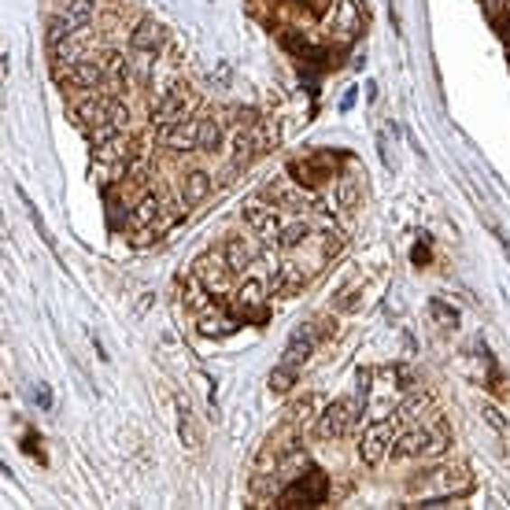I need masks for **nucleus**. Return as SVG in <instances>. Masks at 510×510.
Segmentation results:
<instances>
[{
	"label": "nucleus",
	"mask_w": 510,
	"mask_h": 510,
	"mask_svg": "<svg viewBox=\"0 0 510 510\" xmlns=\"http://www.w3.org/2000/svg\"><path fill=\"white\" fill-rule=\"evenodd\" d=\"M451 448V429L444 418L429 422V425H403V433L392 440L388 459L392 462H403V459H440Z\"/></svg>",
	"instance_id": "1"
},
{
	"label": "nucleus",
	"mask_w": 510,
	"mask_h": 510,
	"mask_svg": "<svg viewBox=\"0 0 510 510\" xmlns=\"http://www.w3.org/2000/svg\"><path fill=\"white\" fill-rule=\"evenodd\" d=\"M429 485L437 488V496H462L474 488V478H469V466L466 462H440V466H429L422 469V478H411L407 488L411 492H425Z\"/></svg>",
	"instance_id": "2"
},
{
	"label": "nucleus",
	"mask_w": 510,
	"mask_h": 510,
	"mask_svg": "<svg viewBox=\"0 0 510 510\" xmlns=\"http://www.w3.org/2000/svg\"><path fill=\"white\" fill-rule=\"evenodd\" d=\"M259 196H266L274 208L289 211V215H307L311 208H326L319 196H315V189H307L303 181L296 185L292 178H274V181H266V185L259 189Z\"/></svg>",
	"instance_id": "3"
},
{
	"label": "nucleus",
	"mask_w": 510,
	"mask_h": 510,
	"mask_svg": "<svg viewBox=\"0 0 510 510\" xmlns=\"http://www.w3.org/2000/svg\"><path fill=\"white\" fill-rule=\"evenodd\" d=\"M241 218H245V226L259 237V245H263V252H270V248H278V233H282V215H278V208H274L266 196H245V204H241Z\"/></svg>",
	"instance_id": "4"
},
{
	"label": "nucleus",
	"mask_w": 510,
	"mask_h": 510,
	"mask_svg": "<svg viewBox=\"0 0 510 510\" xmlns=\"http://www.w3.org/2000/svg\"><path fill=\"white\" fill-rule=\"evenodd\" d=\"M196 104V89H189L185 82H171L167 89H160V97L152 100V126H167V123H181V119H192Z\"/></svg>",
	"instance_id": "5"
},
{
	"label": "nucleus",
	"mask_w": 510,
	"mask_h": 510,
	"mask_svg": "<svg viewBox=\"0 0 510 510\" xmlns=\"http://www.w3.org/2000/svg\"><path fill=\"white\" fill-rule=\"evenodd\" d=\"M326 503H329V478L322 469H307V474H300L274 496V506H326Z\"/></svg>",
	"instance_id": "6"
},
{
	"label": "nucleus",
	"mask_w": 510,
	"mask_h": 510,
	"mask_svg": "<svg viewBox=\"0 0 510 510\" xmlns=\"http://www.w3.org/2000/svg\"><path fill=\"white\" fill-rule=\"evenodd\" d=\"M403 433V422L400 418H374L366 429H363V437H359V459L366 466H381L388 459V448L392 440H396Z\"/></svg>",
	"instance_id": "7"
},
{
	"label": "nucleus",
	"mask_w": 510,
	"mask_h": 510,
	"mask_svg": "<svg viewBox=\"0 0 510 510\" xmlns=\"http://www.w3.org/2000/svg\"><path fill=\"white\" fill-rule=\"evenodd\" d=\"M363 407H366V403H363L359 396L333 400L329 407H322V414H319V437H322V440H340V437H348L351 429H356Z\"/></svg>",
	"instance_id": "8"
},
{
	"label": "nucleus",
	"mask_w": 510,
	"mask_h": 510,
	"mask_svg": "<svg viewBox=\"0 0 510 510\" xmlns=\"http://www.w3.org/2000/svg\"><path fill=\"white\" fill-rule=\"evenodd\" d=\"M192 274L200 278V285H204L208 292H229V289H233V278H237V274L229 270L226 255H222V245L196 255V259H192Z\"/></svg>",
	"instance_id": "9"
},
{
	"label": "nucleus",
	"mask_w": 510,
	"mask_h": 510,
	"mask_svg": "<svg viewBox=\"0 0 510 510\" xmlns=\"http://www.w3.org/2000/svg\"><path fill=\"white\" fill-rule=\"evenodd\" d=\"M155 144L167 152H200V119H181V123H167L155 126Z\"/></svg>",
	"instance_id": "10"
},
{
	"label": "nucleus",
	"mask_w": 510,
	"mask_h": 510,
	"mask_svg": "<svg viewBox=\"0 0 510 510\" xmlns=\"http://www.w3.org/2000/svg\"><path fill=\"white\" fill-rule=\"evenodd\" d=\"M229 307L237 311V319H252V322H266V285L263 282H255V278H248L245 285H237L233 289V300H229Z\"/></svg>",
	"instance_id": "11"
},
{
	"label": "nucleus",
	"mask_w": 510,
	"mask_h": 510,
	"mask_svg": "<svg viewBox=\"0 0 510 510\" xmlns=\"http://www.w3.org/2000/svg\"><path fill=\"white\" fill-rule=\"evenodd\" d=\"M56 78H60L63 86H70V89H89V93H93V89L104 86L107 70H104V60H100V56H86V60H78V63L56 70Z\"/></svg>",
	"instance_id": "12"
},
{
	"label": "nucleus",
	"mask_w": 510,
	"mask_h": 510,
	"mask_svg": "<svg viewBox=\"0 0 510 510\" xmlns=\"http://www.w3.org/2000/svg\"><path fill=\"white\" fill-rule=\"evenodd\" d=\"M303 285H307V270H303L300 263H274V270H270V292H274V296L289 300V296H296Z\"/></svg>",
	"instance_id": "13"
},
{
	"label": "nucleus",
	"mask_w": 510,
	"mask_h": 510,
	"mask_svg": "<svg viewBox=\"0 0 510 510\" xmlns=\"http://www.w3.org/2000/svg\"><path fill=\"white\" fill-rule=\"evenodd\" d=\"M134 148H137V141H134L130 130H126V134H115V137L93 144V160L104 163V167H119V163H126L130 155H134Z\"/></svg>",
	"instance_id": "14"
},
{
	"label": "nucleus",
	"mask_w": 510,
	"mask_h": 510,
	"mask_svg": "<svg viewBox=\"0 0 510 510\" xmlns=\"http://www.w3.org/2000/svg\"><path fill=\"white\" fill-rule=\"evenodd\" d=\"M163 45H167V30H163V23L141 19V23L130 30V49H134V52H160Z\"/></svg>",
	"instance_id": "15"
},
{
	"label": "nucleus",
	"mask_w": 510,
	"mask_h": 510,
	"mask_svg": "<svg viewBox=\"0 0 510 510\" xmlns=\"http://www.w3.org/2000/svg\"><path fill=\"white\" fill-rule=\"evenodd\" d=\"M160 218H163V196L160 192H144L141 200L130 208V226L134 229H152V226H160ZM163 229V226H160ZM167 233V229H163Z\"/></svg>",
	"instance_id": "16"
},
{
	"label": "nucleus",
	"mask_w": 510,
	"mask_h": 510,
	"mask_svg": "<svg viewBox=\"0 0 510 510\" xmlns=\"http://www.w3.org/2000/svg\"><path fill=\"white\" fill-rule=\"evenodd\" d=\"M333 26H337V33H340V42H351V37L363 30L359 0H337V8H333Z\"/></svg>",
	"instance_id": "17"
},
{
	"label": "nucleus",
	"mask_w": 510,
	"mask_h": 510,
	"mask_svg": "<svg viewBox=\"0 0 510 510\" xmlns=\"http://www.w3.org/2000/svg\"><path fill=\"white\" fill-rule=\"evenodd\" d=\"M222 255H226V263H229L233 274H248L255 266V259H259V252L245 237H226L222 241Z\"/></svg>",
	"instance_id": "18"
},
{
	"label": "nucleus",
	"mask_w": 510,
	"mask_h": 510,
	"mask_svg": "<svg viewBox=\"0 0 510 510\" xmlns=\"http://www.w3.org/2000/svg\"><path fill=\"white\" fill-rule=\"evenodd\" d=\"M289 171H292V174H300V181H303L307 189H319L322 181H329V178H333V167H329L326 155H311V160L292 163Z\"/></svg>",
	"instance_id": "19"
},
{
	"label": "nucleus",
	"mask_w": 510,
	"mask_h": 510,
	"mask_svg": "<svg viewBox=\"0 0 510 510\" xmlns=\"http://www.w3.org/2000/svg\"><path fill=\"white\" fill-rule=\"evenodd\" d=\"M315 348H319V337H315V329H311V322H307V326H300V329L289 337V344H285V363H292V366L307 363Z\"/></svg>",
	"instance_id": "20"
},
{
	"label": "nucleus",
	"mask_w": 510,
	"mask_h": 510,
	"mask_svg": "<svg viewBox=\"0 0 510 510\" xmlns=\"http://www.w3.org/2000/svg\"><path fill=\"white\" fill-rule=\"evenodd\" d=\"M211 189H215V178L208 174V171H189L185 178H181V200L192 208V204H204L208 196H211Z\"/></svg>",
	"instance_id": "21"
},
{
	"label": "nucleus",
	"mask_w": 510,
	"mask_h": 510,
	"mask_svg": "<svg viewBox=\"0 0 510 510\" xmlns=\"http://www.w3.org/2000/svg\"><path fill=\"white\" fill-rule=\"evenodd\" d=\"M359 196H363V178L356 171H344L337 178V208L340 211H356L359 208Z\"/></svg>",
	"instance_id": "22"
},
{
	"label": "nucleus",
	"mask_w": 510,
	"mask_h": 510,
	"mask_svg": "<svg viewBox=\"0 0 510 510\" xmlns=\"http://www.w3.org/2000/svg\"><path fill=\"white\" fill-rule=\"evenodd\" d=\"M425 411H433V396H429V392H407V400L396 407V418L403 425H414L425 418Z\"/></svg>",
	"instance_id": "23"
},
{
	"label": "nucleus",
	"mask_w": 510,
	"mask_h": 510,
	"mask_svg": "<svg viewBox=\"0 0 510 510\" xmlns=\"http://www.w3.org/2000/svg\"><path fill=\"white\" fill-rule=\"evenodd\" d=\"M222 141H226V123L215 119V115L200 119V152H218Z\"/></svg>",
	"instance_id": "24"
},
{
	"label": "nucleus",
	"mask_w": 510,
	"mask_h": 510,
	"mask_svg": "<svg viewBox=\"0 0 510 510\" xmlns=\"http://www.w3.org/2000/svg\"><path fill=\"white\" fill-rule=\"evenodd\" d=\"M311 237V222L307 218H292V222H282V233H278V248H296Z\"/></svg>",
	"instance_id": "25"
},
{
	"label": "nucleus",
	"mask_w": 510,
	"mask_h": 510,
	"mask_svg": "<svg viewBox=\"0 0 510 510\" xmlns=\"http://www.w3.org/2000/svg\"><path fill=\"white\" fill-rule=\"evenodd\" d=\"M237 326H241V319H226L222 311H215V315H211V307L204 311V319H200V333L204 337H222V333H233Z\"/></svg>",
	"instance_id": "26"
},
{
	"label": "nucleus",
	"mask_w": 510,
	"mask_h": 510,
	"mask_svg": "<svg viewBox=\"0 0 510 510\" xmlns=\"http://www.w3.org/2000/svg\"><path fill=\"white\" fill-rule=\"evenodd\" d=\"M148 167H152V152H148V144H137L134 155L123 163L126 181H144V178H148Z\"/></svg>",
	"instance_id": "27"
},
{
	"label": "nucleus",
	"mask_w": 510,
	"mask_h": 510,
	"mask_svg": "<svg viewBox=\"0 0 510 510\" xmlns=\"http://www.w3.org/2000/svg\"><path fill=\"white\" fill-rule=\"evenodd\" d=\"M296 377H300V366H292V363H282V366H274L270 370V392H278V396H285V392H292V385H296Z\"/></svg>",
	"instance_id": "28"
},
{
	"label": "nucleus",
	"mask_w": 510,
	"mask_h": 510,
	"mask_svg": "<svg viewBox=\"0 0 510 510\" xmlns=\"http://www.w3.org/2000/svg\"><path fill=\"white\" fill-rule=\"evenodd\" d=\"M319 248H322V259H333L344 252V233L340 229H322L319 233Z\"/></svg>",
	"instance_id": "29"
},
{
	"label": "nucleus",
	"mask_w": 510,
	"mask_h": 510,
	"mask_svg": "<svg viewBox=\"0 0 510 510\" xmlns=\"http://www.w3.org/2000/svg\"><path fill=\"white\" fill-rule=\"evenodd\" d=\"M178 411H181V440L189 444V451H200V433H196V425H192L189 403H178Z\"/></svg>",
	"instance_id": "30"
},
{
	"label": "nucleus",
	"mask_w": 510,
	"mask_h": 510,
	"mask_svg": "<svg viewBox=\"0 0 510 510\" xmlns=\"http://www.w3.org/2000/svg\"><path fill=\"white\" fill-rule=\"evenodd\" d=\"M319 407H322V400H319V396H303L300 403H292V411H289V414H292V425H300V422L307 425L311 418H315V411H319Z\"/></svg>",
	"instance_id": "31"
},
{
	"label": "nucleus",
	"mask_w": 510,
	"mask_h": 510,
	"mask_svg": "<svg viewBox=\"0 0 510 510\" xmlns=\"http://www.w3.org/2000/svg\"><path fill=\"white\" fill-rule=\"evenodd\" d=\"M481 414H485V422L496 429V433H506V422H503V414L496 407H481Z\"/></svg>",
	"instance_id": "32"
},
{
	"label": "nucleus",
	"mask_w": 510,
	"mask_h": 510,
	"mask_svg": "<svg viewBox=\"0 0 510 510\" xmlns=\"http://www.w3.org/2000/svg\"><path fill=\"white\" fill-rule=\"evenodd\" d=\"M433 315H437L444 326H451V329H455V322H459V315H455V311H448L440 300H433Z\"/></svg>",
	"instance_id": "33"
},
{
	"label": "nucleus",
	"mask_w": 510,
	"mask_h": 510,
	"mask_svg": "<svg viewBox=\"0 0 510 510\" xmlns=\"http://www.w3.org/2000/svg\"><path fill=\"white\" fill-rule=\"evenodd\" d=\"M344 296H348V300H340L337 311H356V307H359V296H363V285H356V289L344 292Z\"/></svg>",
	"instance_id": "34"
},
{
	"label": "nucleus",
	"mask_w": 510,
	"mask_h": 510,
	"mask_svg": "<svg viewBox=\"0 0 510 510\" xmlns=\"http://www.w3.org/2000/svg\"><path fill=\"white\" fill-rule=\"evenodd\" d=\"M496 26H499V33H503V37H510V0H506V8H503V15L496 19Z\"/></svg>",
	"instance_id": "35"
},
{
	"label": "nucleus",
	"mask_w": 510,
	"mask_h": 510,
	"mask_svg": "<svg viewBox=\"0 0 510 510\" xmlns=\"http://www.w3.org/2000/svg\"><path fill=\"white\" fill-rule=\"evenodd\" d=\"M33 400L42 403V407H52V396H49V388L45 385H37V392H33Z\"/></svg>",
	"instance_id": "36"
}]
</instances>
